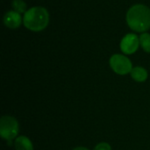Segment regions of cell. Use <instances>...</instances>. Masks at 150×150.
I'll return each mask as SVG.
<instances>
[{"instance_id":"6","label":"cell","mask_w":150,"mask_h":150,"mask_svg":"<svg viewBox=\"0 0 150 150\" xmlns=\"http://www.w3.org/2000/svg\"><path fill=\"white\" fill-rule=\"evenodd\" d=\"M22 18L20 13L15 11H11L5 13L4 17V25L11 28V29H16L18 28L21 22H22Z\"/></svg>"},{"instance_id":"4","label":"cell","mask_w":150,"mask_h":150,"mask_svg":"<svg viewBox=\"0 0 150 150\" xmlns=\"http://www.w3.org/2000/svg\"><path fill=\"white\" fill-rule=\"evenodd\" d=\"M110 66L112 70L119 75H127L133 69L131 61L125 55L114 54L110 59Z\"/></svg>"},{"instance_id":"9","label":"cell","mask_w":150,"mask_h":150,"mask_svg":"<svg viewBox=\"0 0 150 150\" xmlns=\"http://www.w3.org/2000/svg\"><path fill=\"white\" fill-rule=\"evenodd\" d=\"M140 44L142 47V48L148 52L150 53V34L144 33L141 35L140 37Z\"/></svg>"},{"instance_id":"8","label":"cell","mask_w":150,"mask_h":150,"mask_svg":"<svg viewBox=\"0 0 150 150\" xmlns=\"http://www.w3.org/2000/svg\"><path fill=\"white\" fill-rule=\"evenodd\" d=\"M131 76L136 82H145L148 78V71L142 67H135L133 68L131 71Z\"/></svg>"},{"instance_id":"11","label":"cell","mask_w":150,"mask_h":150,"mask_svg":"<svg viewBox=\"0 0 150 150\" xmlns=\"http://www.w3.org/2000/svg\"><path fill=\"white\" fill-rule=\"evenodd\" d=\"M94 150H112L111 146L106 143V142H101V143H98L96 147Z\"/></svg>"},{"instance_id":"7","label":"cell","mask_w":150,"mask_h":150,"mask_svg":"<svg viewBox=\"0 0 150 150\" xmlns=\"http://www.w3.org/2000/svg\"><path fill=\"white\" fill-rule=\"evenodd\" d=\"M16 150H33V146L31 141L25 136H18L14 143Z\"/></svg>"},{"instance_id":"5","label":"cell","mask_w":150,"mask_h":150,"mask_svg":"<svg viewBox=\"0 0 150 150\" xmlns=\"http://www.w3.org/2000/svg\"><path fill=\"white\" fill-rule=\"evenodd\" d=\"M140 45V39L136 34H127L120 42V49L126 54H132L137 51Z\"/></svg>"},{"instance_id":"1","label":"cell","mask_w":150,"mask_h":150,"mask_svg":"<svg viewBox=\"0 0 150 150\" xmlns=\"http://www.w3.org/2000/svg\"><path fill=\"white\" fill-rule=\"evenodd\" d=\"M127 22L135 32H145L150 28V9L143 4L132 6L127 13Z\"/></svg>"},{"instance_id":"10","label":"cell","mask_w":150,"mask_h":150,"mask_svg":"<svg viewBox=\"0 0 150 150\" xmlns=\"http://www.w3.org/2000/svg\"><path fill=\"white\" fill-rule=\"evenodd\" d=\"M12 8L15 11L18 13H25L26 12V4L22 0H13L12 1Z\"/></svg>"},{"instance_id":"2","label":"cell","mask_w":150,"mask_h":150,"mask_svg":"<svg viewBox=\"0 0 150 150\" xmlns=\"http://www.w3.org/2000/svg\"><path fill=\"white\" fill-rule=\"evenodd\" d=\"M23 23L25 26L31 31H41L45 29L49 23V13L43 7H32L25 13Z\"/></svg>"},{"instance_id":"12","label":"cell","mask_w":150,"mask_h":150,"mask_svg":"<svg viewBox=\"0 0 150 150\" xmlns=\"http://www.w3.org/2000/svg\"><path fill=\"white\" fill-rule=\"evenodd\" d=\"M73 150H89V149H86V148H83V147H78V148L74 149Z\"/></svg>"},{"instance_id":"3","label":"cell","mask_w":150,"mask_h":150,"mask_svg":"<svg viewBox=\"0 0 150 150\" xmlns=\"http://www.w3.org/2000/svg\"><path fill=\"white\" fill-rule=\"evenodd\" d=\"M18 134V123L16 119L11 116H3L0 120V135L8 141L13 140Z\"/></svg>"}]
</instances>
